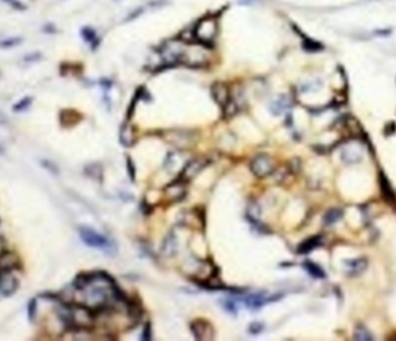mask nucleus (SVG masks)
Segmentation results:
<instances>
[{"mask_svg":"<svg viewBox=\"0 0 396 341\" xmlns=\"http://www.w3.org/2000/svg\"><path fill=\"white\" fill-rule=\"evenodd\" d=\"M250 168H252L254 175L260 177V178L266 177L267 175H270L271 171L273 170L272 160H271L270 156L266 154H259L254 158Z\"/></svg>","mask_w":396,"mask_h":341,"instance_id":"obj_4","label":"nucleus"},{"mask_svg":"<svg viewBox=\"0 0 396 341\" xmlns=\"http://www.w3.org/2000/svg\"><path fill=\"white\" fill-rule=\"evenodd\" d=\"M20 267V259L14 252H0V271L2 272H13Z\"/></svg>","mask_w":396,"mask_h":341,"instance_id":"obj_7","label":"nucleus"},{"mask_svg":"<svg viewBox=\"0 0 396 341\" xmlns=\"http://www.w3.org/2000/svg\"><path fill=\"white\" fill-rule=\"evenodd\" d=\"M321 237L319 236H315V237L306 239L305 242H302L298 248V252L301 253V255H306V253L313 251V250L318 248V246L321 245Z\"/></svg>","mask_w":396,"mask_h":341,"instance_id":"obj_10","label":"nucleus"},{"mask_svg":"<svg viewBox=\"0 0 396 341\" xmlns=\"http://www.w3.org/2000/svg\"><path fill=\"white\" fill-rule=\"evenodd\" d=\"M353 339L357 341H372L373 340V336L371 335V332L364 325H358L356 330H354Z\"/></svg>","mask_w":396,"mask_h":341,"instance_id":"obj_15","label":"nucleus"},{"mask_svg":"<svg viewBox=\"0 0 396 341\" xmlns=\"http://www.w3.org/2000/svg\"><path fill=\"white\" fill-rule=\"evenodd\" d=\"M37 300L36 298H31L27 307V316L30 322H35V319L37 318Z\"/></svg>","mask_w":396,"mask_h":341,"instance_id":"obj_17","label":"nucleus"},{"mask_svg":"<svg viewBox=\"0 0 396 341\" xmlns=\"http://www.w3.org/2000/svg\"><path fill=\"white\" fill-rule=\"evenodd\" d=\"M33 103V99L31 97H23L22 100L19 101V102L15 103L13 106V111L14 113H23V111L28 110Z\"/></svg>","mask_w":396,"mask_h":341,"instance_id":"obj_16","label":"nucleus"},{"mask_svg":"<svg viewBox=\"0 0 396 341\" xmlns=\"http://www.w3.org/2000/svg\"><path fill=\"white\" fill-rule=\"evenodd\" d=\"M380 185H381V190H382V194L386 197V199L387 201H394L395 200V194H394V191L392 190L391 185H389L388 183V179L386 178L384 173H381L380 176Z\"/></svg>","mask_w":396,"mask_h":341,"instance_id":"obj_14","label":"nucleus"},{"mask_svg":"<svg viewBox=\"0 0 396 341\" xmlns=\"http://www.w3.org/2000/svg\"><path fill=\"white\" fill-rule=\"evenodd\" d=\"M6 123H7L6 116L1 113V111H0V125H5Z\"/></svg>","mask_w":396,"mask_h":341,"instance_id":"obj_21","label":"nucleus"},{"mask_svg":"<svg viewBox=\"0 0 396 341\" xmlns=\"http://www.w3.org/2000/svg\"><path fill=\"white\" fill-rule=\"evenodd\" d=\"M1 153H3V147H2V145L0 144V154H1Z\"/></svg>","mask_w":396,"mask_h":341,"instance_id":"obj_22","label":"nucleus"},{"mask_svg":"<svg viewBox=\"0 0 396 341\" xmlns=\"http://www.w3.org/2000/svg\"><path fill=\"white\" fill-rule=\"evenodd\" d=\"M149 338H151V335H149V324H147L145 329V333L142 335V340H149Z\"/></svg>","mask_w":396,"mask_h":341,"instance_id":"obj_20","label":"nucleus"},{"mask_svg":"<svg viewBox=\"0 0 396 341\" xmlns=\"http://www.w3.org/2000/svg\"><path fill=\"white\" fill-rule=\"evenodd\" d=\"M218 33V24L217 21L212 17H206V19L200 20L197 23L196 28L194 30V36L199 43L204 45H208L213 43Z\"/></svg>","mask_w":396,"mask_h":341,"instance_id":"obj_2","label":"nucleus"},{"mask_svg":"<svg viewBox=\"0 0 396 341\" xmlns=\"http://www.w3.org/2000/svg\"><path fill=\"white\" fill-rule=\"evenodd\" d=\"M79 114L74 110H63L61 114V121L65 126H72L79 121Z\"/></svg>","mask_w":396,"mask_h":341,"instance_id":"obj_13","label":"nucleus"},{"mask_svg":"<svg viewBox=\"0 0 396 341\" xmlns=\"http://www.w3.org/2000/svg\"><path fill=\"white\" fill-rule=\"evenodd\" d=\"M79 235H80V238L82 239V242L85 243L86 245H88L89 248L102 250V251L110 253V255L115 252L114 243L109 241L106 236L101 235L100 232L95 231L92 228L80 227Z\"/></svg>","mask_w":396,"mask_h":341,"instance_id":"obj_1","label":"nucleus"},{"mask_svg":"<svg viewBox=\"0 0 396 341\" xmlns=\"http://www.w3.org/2000/svg\"><path fill=\"white\" fill-rule=\"evenodd\" d=\"M212 95H213L215 102L221 107H225L231 100L229 99L227 87L224 83H215V85H213V87H212Z\"/></svg>","mask_w":396,"mask_h":341,"instance_id":"obj_9","label":"nucleus"},{"mask_svg":"<svg viewBox=\"0 0 396 341\" xmlns=\"http://www.w3.org/2000/svg\"><path fill=\"white\" fill-rule=\"evenodd\" d=\"M191 332L197 340H212L214 331L212 325L204 319H196L190 324Z\"/></svg>","mask_w":396,"mask_h":341,"instance_id":"obj_5","label":"nucleus"},{"mask_svg":"<svg viewBox=\"0 0 396 341\" xmlns=\"http://www.w3.org/2000/svg\"><path fill=\"white\" fill-rule=\"evenodd\" d=\"M208 52L205 49V45H190V47L184 48L182 59L181 62H186L191 66H200L207 62Z\"/></svg>","mask_w":396,"mask_h":341,"instance_id":"obj_3","label":"nucleus"},{"mask_svg":"<svg viewBox=\"0 0 396 341\" xmlns=\"http://www.w3.org/2000/svg\"><path fill=\"white\" fill-rule=\"evenodd\" d=\"M344 266H345L346 276L358 277L366 271L368 266V262L366 258L347 259L344 260Z\"/></svg>","mask_w":396,"mask_h":341,"instance_id":"obj_6","label":"nucleus"},{"mask_svg":"<svg viewBox=\"0 0 396 341\" xmlns=\"http://www.w3.org/2000/svg\"><path fill=\"white\" fill-rule=\"evenodd\" d=\"M206 165L207 161H203V160H194V161L188 163V165L184 167L182 172H181L180 179L182 180V182H188V180H190L193 177L196 176Z\"/></svg>","mask_w":396,"mask_h":341,"instance_id":"obj_8","label":"nucleus"},{"mask_svg":"<svg viewBox=\"0 0 396 341\" xmlns=\"http://www.w3.org/2000/svg\"><path fill=\"white\" fill-rule=\"evenodd\" d=\"M42 166H43L44 168L48 170V171H50L52 173H57L58 172V169H57V167H56L55 163L48 161V160H44V161H42Z\"/></svg>","mask_w":396,"mask_h":341,"instance_id":"obj_18","label":"nucleus"},{"mask_svg":"<svg viewBox=\"0 0 396 341\" xmlns=\"http://www.w3.org/2000/svg\"><path fill=\"white\" fill-rule=\"evenodd\" d=\"M343 217V211L340 208H331L323 217V224L326 226H331L338 222Z\"/></svg>","mask_w":396,"mask_h":341,"instance_id":"obj_11","label":"nucleus"},{"mask_svg":"<svg viewBox=\"0 0 396 341\" xmlns=\"http://www.w3.org/2000/svg\"><path fill=\"white\" fill-rule=\"evenodd\" d=\"M304 269L307 271V272L311 274L312 277L316 278V279H323L326 278V272L323 271L321 267H320L318 264L309 262V260H306L304 263Z\"/></svg>","mask_w":396,"mask_h":341,"instance_id":"obj_12","label":"nucleus"},{"mask_svg":"<svg viewBox=\"0 0 396 341\" xmlns=\"http://www.w3.org/2000/svg\"><path fill=\"white\" fill-rule=\"evenodd\" d=\"M128 167H129V173H130L131 179L133 180L134 179V168H131V160L130 159L128 160Z\"/></svg>","mask_w":396,"mask_h":341,"instance_id":"obj_19","label":"nucleus"}]
</instances>
